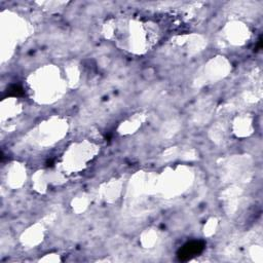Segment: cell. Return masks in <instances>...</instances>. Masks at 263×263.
<instances>
[{
    "mask_svg": "<svg viewBox=\"0 0 263 263\" xmlns=\"http://www.w3.org/2000/svg\"><path fill=\"white\" fill-rule=\"evenodd\" d=\"M203 250V244L201 242H192L185 245L179 253L181 260H187L195 255L199 254Z\"/></svg>",
    "mask_w": 263,
    "mask_h": 263,
    "instance_id": "obj_1",
    "label": "cell"
}]
</instances>
